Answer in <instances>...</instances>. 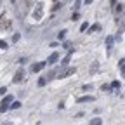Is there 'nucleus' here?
Listing matches in <instances>:
<instances>
[{
	"instance_id": "nucleus-1",
	"label": "nucleus",
	"mask_w": 125,
	"mask_h": 125,
	"mask_svg": "<svg viewBox=\"0 0 125 125\" xmlns=\"http://www.w3.org/2000/svg\"><path fill=\"white\" fill-rule=\"evenodd\" d=\"M12 101H14L12 96H5V97L2 99V103H0V113H5L7 109H9V106H10Z\"/></svg>"
},
{
	"instance_id": "nucleus-2",
	"label": "nucleus",
	"mask_w": 125,
	"mask_h": 125,
	"mask_svg": "<svg viewBox=\"0 0 125 125\" xmlns=\"http://www.w3.org/2000/svg\"><path fill=\"white\" fill-rule=\"evenodd\" d=\"M47 62H35V64H31V73H38L40 70H43V66Z\"/></svg>"
},
{
	"instance_id": "nucleus-3",
	"label": "nucleus",
	"mask_w": 125,
	"mask_h": 125,
	"mask_svg": "<svg viewBox=\"0 0 125 125\" xmlns=\"http://www.w3.org/2000/svg\"><path fill=\"white\" fill-rule=\"evenodd\" d=\"M92 101H96V97H94V96H83V97H78V99H76L78 104H82V103H92Z\"/></svg>"
},
{
	"instance_id": "nucleus-4",
	"label": "nucleus",
	"mask_w": 125,
	"mask_h": 125,
	"mask_svg": "<svg viewBox=\"0 0 125 125\" xmlns=\"http://www.w3.org/2000/svg\"><path fill=\"white\" fill-rule=\"evenodd\" d=\"M73 73H76V68H75V66L68 68L66 71H62V73H61V75H59L57 78H64V76H70V75H73Z\"/></svg>"
},
{
	"instance_id": "nucleus-5",
	"label": "nucleus",
	"mask_w": 125,
	"mask_h": 125,
	"mask_svg": "<svg viewBox=\"0 0 125 125\" xmlns=\"http://www.w3.org/2000/svg\"><path fill=\"white\" fill-rule=\"evenodd\" d=\"M57 59H59V52H52L49 56V59H47V62H49V64H56Z\"/></svg>"
},
{
	"instance_id": "nucleus-6",
	"label": "nucleus",
	"mask_w": 125,
	"mask_h": 125,
	"mask_svg": "<svg viewBox=\"0 0 125 125\" xmlns=\"http://www.w3.org/2000/svg\"><path fill=\"white\" fill-rule=\"evenodd\" d=\"M23 76H24V71L23 70H18V71H16V76H14V83H19L23 80Z\"/></svg>"
},
{
	"instance_id": "nucleus-7",
	"label": "nucleus",
	"mask_w": 125,
	"mask_h": 125,
	"mask_svg": "<svg viewBox=\"0 0 125 125\" xmlns=\"http://www.w3.org/2000/svg\"><path fill=\"white\" fill-rule=\"evenodd\" d=\"M106 45H108V54H111V47H113V38L111 37L106 38Z\"/></svg>"
},
{
	"instance_id": "nucleus-8",
	"label": "nucleus",
	"mask_w": 125,
	"mask_h": 125,
	"mask_svg": "<svg viewBox=\"0 0 125 125\" xmlns=\"http://www.w3.org/2000/svg\"><path fill=\"white\" fill-rule=\"evenodd\" d=\"M71 54H73V52L70 51V54H68V56H66L64 59H62V61H61V64H62V66H66V64H68V62H70V59H71Z\"/></svg>"
},
{
	"instance_id": "nucleus-9",
	"label": "nucleus",
	"mask_w": 125,
	"mask_h": 125,
	"mask_svg": "<svg viewBox=\"0 0 125 125\" xmlns=\"http://www.w3.org/2000/svg\"><path fill=\"white\" fill-rule=\"evenodd\" d=\"M19 106H21V103H19V101H12V103H10V106H9V109H18Z\"/></svg>"
},
{
	"instance_id": "nucleus-10",
	"label": "nucleus",
	"mask_w": 125,
	"mask_h": 125,
	"mask_svg": "<svg viewBox=\"0 0 125 125\" xmlns=\"http://www.w3.org/2000/svg\"><path fill=\"white\" fill-rule=\"evenodd\" d=\"M45 83H47V76H42V78H38V85H40V87H43Z\"/></svg>"
},
{
	"instance_id": "nucleus-11",
	"label": "nucleus",
	"mask_w": 125,
	"mask_h": 125,
	"mask_svg": "<svg viewBox=\"0 0 125 125\" xmlns=\"http://www.w3.org/2000/svg\"><path fill=\"white\" fill-rule=\"evenodd\" d=\"M101 122H103V120H101V118H92V120H90V122H89V123H90V125H99V123H101Z\"/></svg>"
},
{
	"instance_id": "nucleus-12",
	"label": "nucleus",
	"mask_w": 125,
	"mask_h": 125,
	"mask_svg": "<svg viewBox=\"0 0 125 125\" xmlns=\"http://www.w3.org/2000/svg\"><path fill=\"white\" fill-rule=\"evenodd\" d=\"M78 19H80V12H73V16H71V21H78Z\"/></svg>"
},
{
	"instance_id": "nucleus-13",
	"label": "nucleus",
	"mask_w": 125,
	"mask_h": 125,
	"mask_svg": "<svg viewBox=\"0 0 125 125\" xmlns=\"http://www.w3.org/2000/svg\"><path fill=\"white\" fill-rule=\"evenodd\" d=\"M122 87V83L118 82V80H115V82H111V89H120Z\"/></svg>"
},
{
	"instance_id": "nucleus-14",
	"label": "nucleus",
	"mask_w": 125,
	"mask_h": 125,
	"mask_svg": "<svg viewBox=\"0 0 125 125\" xmlns=\"http://www.w3.org/2000/svg\"><path fill=\"white\" fill-rule=\"evenodd\" d=\"M101 90H103V92H109V90H111V85H104V83H103V85H101Z\"/></svg>"
},
{
	"instance_id": "nucleus-15",
	"label": "nucleus",
	"mask_w": 125,
	"mask_h": 125,
	"mask_svg": "<svg viewBox=\"0 0 125 125\" xmlns=\"http://www.w3.org/2000/svg\"><path fill=\"white\" fill-rule=\"evenodd\" d=\"M115 10H116V12L120 14V12L123 10V5H122V4H115Z\"/></svg>"
},
{
	"instance_id": "nucleus-16",
	"label": "nucleus",
	"mask_w": 125,
	"mask_h": 125,
	"mask_svg": "<svg viewBox=\"0 0 125 125\" xmlns=\"http://www.w3.org/2000/svg\"><path fill=\"white\" fill-rule=\"evenodd\" d=\"M0 49H9V45H7V42H4V40H0Z\"/></svg>"
},
{
	"instance_id": "nucleus-17",
	"label": "nucleus",
	"mask_w": 125,
	"mask_h": 125,
	"mask_svg": "<svg viewBox=\"0 0 125 125\" xmlns=\"http://www.w3.org/2000/svg\"><path fill=\"white\" fill-rule=\"evenodd\" d=\"M64 35H66V30H61V31H59V35H57V38L62 40V38H64Z\"/></svg>"
},
{
	"instance_id": "nucleus-18",
	"label": "nucleus",
	"mask_w": 125,
	"mask_h": 125,
	"mask_svg": "<svg viewBox=\"0 0 125 125\" xmlns=\"http://www.w3.org/2000/svg\"><path fill=\"white\" fill-rule=\"evenodd\" d=\"M56 76V71H51L49 75H47V80H52V78Z\"/></svg>"
},
{
	"instance_id": "nucleus-19",
	"label": "nucleus",
	"mask_w": 125,
	"mask_h": 125,
	"mask_svg": "<svg viewBox=\"0 0 125 125\" xmlns=\"http://www.w3.org/2000/svg\"><path fill=\"white\" fill-rule=\"evenodd\" d=\"M96 30H99V24H94V26H92V28L89 30V35L92 33V31H96Z\"/></svg>"
},
{
	"instance_id": "nucleus-20",
	"label": "nucleus",
	"mask_w": 125,
	"mask_h": 125,
	"mask_svg": "<svg viewBox=\"0 0 125 125\" xmlns=\"http://www.w3.org/2000/svg\"><path fill=\"white\" fill-rule=\"evenodd\" d=\"M87 28H89V23H82V26H80V30H82V31H85Z\"/></svg>"
},
{
	"instance_id": "nucleus-21",
	"label": "nucleus",
	"mask_w": 125,
	"mask_h": 125,
	"mask_svg": "<svg viewBox=\"0 0 125 125\" xmlns=\"http://www.w3.org/2000/svg\"><path fill=\"white\" fill-rule=\"evenodd\" d=\"M5 92H7V89H5V87H0V96H4Z\"/></svg>"
},
{
	"instance_id": "nucleus-22",
	"label": "nucleus",
	"mask_w": 125,
	"mask_h": 125,
	"mask_svg": "<svg viewBox=\"0 0 125 125\" xmlns=\"http://www.w3.org/2000/svg\"><path fill=\"white\" fill-rule=\"evenodd\" d=\"M78 7H80V0H76V2H75V9H78Z\"/></svg>"
},
{
	"instance_id": "nucleus-23",
	"label": "nucleus",
	"mask_w": 125,
	"mask_h": 125,
	"mask_svg": "<svg viewBox=\"0 0 125 125\" xmlns=\"http://www.w3.org/2000/svg\"><path fill=\"white\" fill-rule=\"evenodd\" d=\"M10 2H16V0H10Z\"/></svg>"
},
{
	"instance_id": "nucleus-24",
	"label": "nucleus",
	"mask_w": 125,
	"mask_h": 125,
	"mask_svg": "<svg viewBox=\"0 0 125 125\" xmlns=\"http://www.w3.org/2000/svg\"><path fill=\"white\" fill-rule=\"evenodd\" d=\"M123 9H125V5H123Z\"/></svg>"
}]
</instances>
